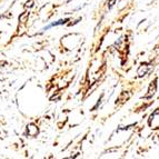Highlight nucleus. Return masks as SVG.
I'll return each instance as SVG.
<instances>
[{
    "mask_svg": "<svg viewBox=\"0 0 159 159\" xmlns=\"http://www.w3.org/2000/svg\"><path fill=\"white\" fill-rule=\"evenodd\" d=\"M27 133L29 136H36L38 134V128L34 125H28L27 126Z\"/></svg>",
    "mask_w": 159,
    "mask_h": 159,
    "instance_id": "nucleus-1",
    "label": "nucleus"
}]
</instances>
